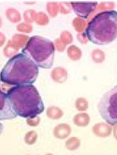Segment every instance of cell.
Returning a JSON list of instances; mask_svg holds the SVG:
<instances>
[{"label": "cell", "mask_w": 117, "mask_h": 155, "mask_svg": "<svg viewBox=\"0 0 117 155\" xmlns=\"http://www.w3.org/2000/svg\"><path fill=\"white\" fill-rule=\"evenodd\" d=\"M7 95L12 110L19 117L40 115L45 109L39 90L33 84L14 86L8 89Z\"/></svg>", "instance_id": "6da1fadb"}, {"label": "cell", "mask_w": 117, "mask_h": 155, "mask_svg": "<svg viewBox=\"0 0 117 155\" xmlns=\"http://www.w3.org/2000/svg\"><path fill=\"white\" fill-rule=\"evenodd\" d=\"M39 75V67L26 54L21 53L11 58L0 72V81L5 85H32Z\"/></svg>", "instance_id": "7a4b0ae2"}, {"label": "cell", "mask_w": 117, "mask_h": 155, "mask_svg": "<svg viewBox=\"0 0 117 155\" xmlns=\"http://www.w3.org/2000/svg\"><path fill=\"white\" fill-rule=\"evenodd\" d=\"M84 33L88 39L96 45H107L117 37L116 11L101 12L96 14L87 24Z\"/></svg>", "instance_id": "3957f363"}, {"label": "cell", "mask_w": 117, "mask_h": 155, "mask_svg": "<svg viewBox=\"0 0 117 155\" xmlns=\"http://www.w3.org/2000/svg\"><path fill=\"white\" fill-rule=\"evenodd\" d=\"M55 52V48L52 41L40 36H33L26 42L22 53L30 58L39 68L49 69L53 64Z\"/></svg>", "instance_id": "277c9868"}, {"label": "cell", "mask_w": 117, "mask_h": 155, "mask_svg": "<svg viewBox=\"0 0 117 155\" xmlns=\"http://www.w3.org/2000/svg\"><path fill=\"white\" fill-rule=\"evenodd\" d=\"M98 112L104 120L111 125L117 122V87L106 92L97 105Z\"/></svg>", "instance_id": "5b68a950"}, {"label": "cell", "mask_w": 117, "mask_h": 155, "mask_svg": "<svg viewBox=\"0 0 117 155\" xmlns=\"http://www.w3.org/2000/svg\"><path fill=\"white\" fill-rule=\"evenodd\" d=\"M97 2H71L70 6L78 17L87 19L96 8Z\"/></svg>", "instance_id": "8992f818"}, {"label": "cell", "mask_w": 117, "mask_h": 155, "mask_svg": "<svg viewBox=\"0 0 117 155\" xmlns=\"http://www.w3.org/2000/svg\"><path fill=\"white\" fill-rule=\"evenodd\" d=\"M16 117L17 115L12 110L7 93L0 88V120H12Z\"/></svg>", "instance_id": "52a82bcc"}, {"label": "cell", "mask_w": 117, "mask_h": 155, "mask_svg": "<svg viewBox=\"0 0 117 155\" xmlns=\"http://www.w3.org/2000/svg\"><path fill=\"white\" fill-rule=\"evenodd\" d=\"M92 132L97 137H108L112 134V127L107 122H98L93 126Z\"/></svg>", "instance_id": "ba28073f"}, {"label": "cell", "mask_w": 117, "mask_h": 155, "mask_svg": "<svg viewBox=\"0 0 117 155\" xmlns=\"http://www.w3.org/2000/svg\"><path fill=\"white\" fill-rule=\"evenodd\" d=\"M68 71L64 67H56L55 69H52L51 71L52 79L58 84L65 83L68 79Z\"/></svg>", "instance_id": "9c48e42d"}, {"label": "cell", "mask_w": 117, "mask_h": 155, "mask_svg": "<svg viewBox=\"0 0 117 155\" xmlns=\"http://www.w3.org/2000/svg\"><path fill=\"white\" fill-rule=\"evenodd\" d=\"M71 134V127L68 123H60L53 129V135L58 139H66Z\"/></svg>", "instance_id": "30bf717a"}, {"label": "cell", "mask_w": 117, "mask_h": 155, "mask_svg": "<svg viewBox=\"0 0 117 155\" xmlns=\"http://www.w3.org/2000/svg\"><path fill=\"white\" fill-rule=\"evenodd\" d=\"M73 123L78 127H85L90 123V117L87 113H79L74 116Z\"/></svg>", "instance_id": "8fae6325"}, {"label": "cell", "mask_w": 117, "mask_h": 155, "mask_svg": "<svg viewBox=\"0 0 117 155\" xmlns=\"http://www.w3.org/2000/svg\"><path fill=\"white\" fill-rule=\"evenodd\" d=\"M6 17L7 19L12 24L20 23L22 20V15L19 11H17L14 8H10L6 11Z\"/></svg>", "instance_id": "7c38bea8"}, {"label": "cell", "mask_w": 117, "mask_h": 155, "mask_svg": "<svg viewBox=\"0 0 117 155\" xmlns=\"http://www.w3.org/2000/svg\"><path fill=\"white\" fill-rule=\"evenodd\" d=\"M28 40H29V37L27 35H25L24 33H19V34H15L12 36L11 41L13 42L14 45H16V46L20 49L25 46V44Z\"/></svg>", "instance_id": "4fadbf2b"}, {"label": "cell", "mask_w": 117, "mask_h": 155, "mask_svg": "<svg viewBox=\"0 0 117 155\" xmlns=\"http://www.w3.org/2000/svg\"><path fill=\"white\" fill-rule=\"evenodd\" d=\"M46 115L51 120H60V118L64 116V112H63L62 109L59 108L58 106L52 105L47 108Z\"/></svg>", "instance_id": "5bb4252c"}, {"label": "cell", "mask_w": 117, "mask_h": 155, "mask_svg": "<svg viewBox=\"0 0 117 155\" xmlns=\"http://www.w3.org/2000/svg\"><path fill=\"white\" fill-rule=\"evenodd\" d=\"M67 54H68V57L69 58V59H71L72 61L80 60L83 56L82 50H81L78 46H76V45H70L67 50Z\"/></svg>", "instance_id": "9a60e30c"}, {"label": "cell", "mask_w": 117, "mask_h": 155, "mask_svg": "<svg viewBox=\"0 0 117 155\" xmlns=\"http://www.w3.org/2000/svg\"><path fill=\"white\" fill-rule=\"evenodd\" d=\"M18 51H19V48H18L16 45H14L11 41H8L6 44V46L4 47L3 53L6 58H11L18 54Z\"/></svg>", "instance_id": "2e32d148"}, {"label": "cell", "mask_w": 117, "mask_h": 155, "mask_svg": "<svg viewBox=\"0 0 117 155\" xmlns=\"http://www.w3.org/2000/svg\"><path fill=\"white\" fill-rule=\"evenodd\" d=\"M72 25L74 27V29L78 32H84L87 26V21L86 19H84V18H81V17H76L73 19L72 22Z\"/></svg>", "instance_id": "e0dca14e"}, {"label": "cell", "mask_w": 117, "mask_h": 155, "mask_svg": "<svg viewBox=\"0 0 117 155\" xmlns=\"http://www.w3.org/2000/svg\"><path fill=\"white\" fill-rule=\"evenodd\" d=\"M80 146H81V141L78 137H75V136L68 138L66 141V148L71 151L76 150L77 149H79Z\"/></svg>", "instance_id": "ac0fdd59"}, {"label": "cell", "mask_w": 117, "mask_h": 155, "mask_svg": "<svg viewBox=\"0 0 117 155\" xmlns=\"http://www.w3.org/2000/svg\"><path fill=\"white\" fill-rule=\"evenodd\" d=\"M91 58H92V60L96 63H103L106 58V56H105V53L102 50L95 49L91 53Z\"/></svg>", "instance_id": "d6986e66"}, {"label": "cell", "mask_w": 117, "mask_h": 155, "mask_svg": "<svg viewBox=\"0 0 117 155\" xmlns=\"http://www.w3.org/2000/svg\"><path fill=\"white\" fill-rule=\"evenodd\" d=\"M75 107L78 111L80 112H85L88 107H89V104L87 102V100L85 98L83 97H80L76 100L75 102Z\"/></svg>", "instance_id": "ffe728a7"}, {"label": "cell", "mask_w": 117, "mask_h": 155, "mask_svg": "<svg viewBox=\"0 0 117 155\" xmlns=\"http://www.w3.org/2000/svg\"><path fill=\"white\" fill-rule=\"evenodd\" d=\"M49 16L43 12H38L36 14V18H35V22L37 25H46L49 24Z\"/></svg>", "instance_id": "44dd1931"}, {"label": "cell", "mask_w": 117, "mask_h": 155, "mask_svg": "<svg viewBox=\"0 0 117 155\" xmlns=\"http://www.w3.org/2000/svg\"><path fill=\"white\" fill-rule=\"evenodd\" d=\"M46 10H47V12L48 14L51 16V17H56L57 14H58V3L56 2H48L47 5H46Z\"/></svg>", "instance_id": "7402d4cb"}, {"label": "cell", "mask_w": 117, "mask_h": 155, "mask_svg": "<svg viewBox=\"0 0 117 155\" xmlns=\"http://www.w3.org/2000/svg\"><path fill=\"white\" fill-rule=\"evenodd\" d=\"M38 140V134L36 131H29L24 135V142L27 145H34Z\"/></svg>", "instance_id": "603a6c76"}, {"label": "cell", "mask_w": 117, "mask_h": 155, "mask_svg": "<svg viewBox=\"0 0 117 155\" xmlns=\"http://www.w3.org/2000/svg\"><path fill=\"white\" fill-rule=\"evenodd\" d=\"M17 30L24 34H28L33 31V26L31 24L24 22V23H20L17 25Z\"/></svg>", "instance_id": "cb8c5ba5"}, {"label": "cell", "mask_w": 117, "mask_h": 155, "mask_svg": "<svg viewBox=\"0 0 117 155\" xmlns=\"http://www.w3.org/2000/svg\"><path fill=\"white\" fill-rule=\"evenodd\" d=\"M114 8H115V4L113 2H103V3H100V5H97L96 10L101 12H107V11H113Z\"/></svg>", "instance_id": "d4e9b609"}, {"label": "cell", "mask_w": 117, "mask_h": 155, "mask_svg": "<svg viewBox=\"0 0 117 155\" xmlns=\"http://www.w3.org/2000/svg\"><path fill=\"white\" fill-rule=\"evenodd\" d=\"M36 14H37V12H36L34 10H26L23 14L24 22L28 23V24H31V23L35 22Z\"/></svg>", "instance_id": "484cf974"}, {"label": "cell", "mask_w": 117, "mask_h": 155, "mask_svg": "<svg viewBox=\"0 0 117 155\" xmlns=\"http://www.w3.org/2000/svg\"><path fill=\"white\" fill-rule=\"evenodd\" d=\"M65 44H71L73 41V36L69 31H62L59 38Z\"/></svg>", "instance_id": "4316f807"}, {"label": "cell", "mask_w": 117, "mask_h": 155, "mask_svg": "<svg viewBox=\"0 0 117 155\" xmlns=\"http://www.w3.org/2000/svg\"><path fill=\"white\" fill-rule=\"evenodd\" d=\"M40 123V117L39 115L37 116H32L29 117H26V124L31 127H36Z\"/></svg>", "instance_id": "83f0119b"}, {"label": "cell", "mask_w": 117, "mask_h": 155, "mask_svg": "<svg viewBox=\"0 0 117 155\" xmlns=\"http://www.w3.org/2000/svg\"><path fill=\"white\" fill-rule=\"evenodd\" d=\"M58 10L62 14H68L71 11V6L69 3L61 2L58 3Z\"/></svg>", "instance_id": "f1b7e54d"}, {"label": "cell", "mask_w": 117, "mask_h": 155, "mask_svg": "<svg viewBox=\"0 0 117 155\" xmlns=\"http://www.w3.org/2000/svg\"><path fill=\"white\" fill-rule=\"evenodd\" d=\"M53 45H55V48L58 52H64L67 48V44H65L60 39H56L53 42Z\"/></svg>", "instance_id": "f546056e"}, {"label": "cell", "mask_w": 117, "mask_h": 155, "mask_svg": "<svg viewBox=\"0 0 117 155\" xmlns=\"http://www.w3.org/2000/svg\"><path fill=\"white\" fill-rule=\"evenodd\" d=\"M77 39H78V41H79L81 43L86 44V43L88 42V39H87V37H86V35H85L84 31V32H81V33H78Z\"/></svg>", "instance_id": "4dcf8cb0"}, {"label": "cell", "mask_w": 117, "mask_h": 155, "mask_svg": "<svg viewBox=\"0 0 117 155\" xmlns=\"http://www.w3.org/2000/svg\"><path fill=\"white\" fill-rule=\"evenodd\" d=\"M5 42H6V36L2 32H0V47L5 45Z\"/></svg>", "instance_id": "1f68e13d"}, {"label": "cell", "mask_w": 117, "mask_h": 155, "mask_svg": "<svg viewBox=\"0 0 117 155\" xmlns=\"http://www.w3.org/2000/svg\"><path fill=\"white\" fill-rule=\"evenodd\" d=\"M3 130H4V126H3V124H2V123H0V134H2Z\"/></svg>", "instance_id": "d6a6232c"}, {"label": "cell", "mask_w": 117, "mask_h": 155, "mask_svg": "<svg viewBox=\"0 0 117 155\" xmlns=\"http://www.w3.org/2000/svg\"><path fill=\"white\" fill-rule=\"evenodd\" d=\"M2 25H3V21H2V19H1V17H0V27L2 26Z\"/></svg>", "instance_id": "836d02e7"}]
</instances>
